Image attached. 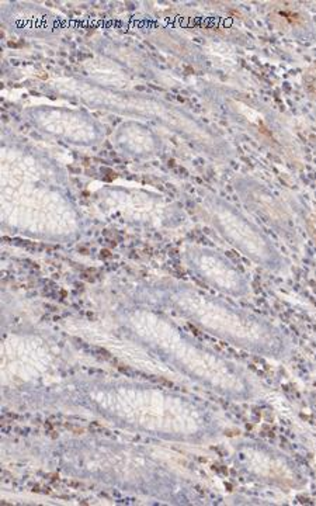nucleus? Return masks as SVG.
I'll use <instances>...</instances> for the list:
<instances>
[{
    "instance_id": "f257e3e1",
    "label": "nucleus",
    "mask_w": 316,
    "mask_h": 506,
    "mask_svg": "<svg viewBox=\"0 0 316 506\" xmlns=\"http://www.w3.org/2000/svg\"><path fill=\"white\" fill-rule=\"evenodd\" d=\"M306 227H308V231H309V235L312 238L313 244L316 245V217H309L306 221Z\"/></svg>"
}]
</instances>
